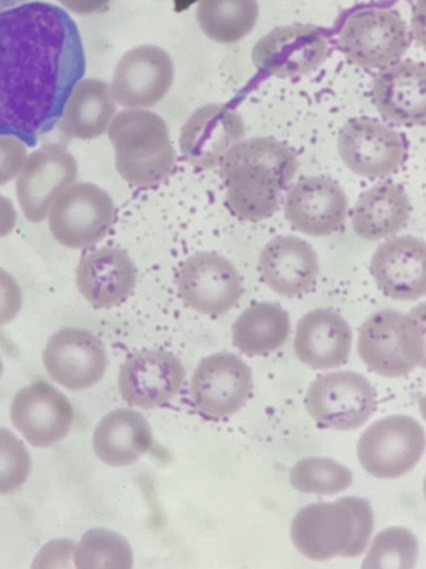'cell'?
<instances>
[{
    "label": "cell",
    "instance_id": "cell-1",
    "mask_svg": "<svg viewBox=\"0 0 426 569\" xmlns=\"http://www.w3.org/2000/svg\"><path fill=\"white\" fill-rule=\"evenodd\" d=\"M85 71L80 32L63 9L31 1L0 11V134L33 144Z\"/></svg>",
    "mask_w": 426,
    "mask_h": 569
},
{
    "label": "cell",
    "instance_id": "cell-2",
    "mask_svg": "<svg viewBox=\"0 0 426 569\" xmlns=\"http://www.w3.org/2000/svg\"><path fill=\"white\" fill-rule=\"evenodd\" d=\"M218 167L229 209L239 219L256 222L278 210L281 190L293 180L298 161L283 142L259 137L231 146Z\"/></svg>",
    "mask_w": 426,
    "mask_h": 569
},
{
    "label": "cell",
    "instance_id": "cell-3",
    "mask_svg": "<svg viewBox=\"0 0 426 569\" xmlns=\"http://www.w3.org/2000/svg\"><path fill=\"white\" fill-rule=\"evenodd\" d=\"M374 527L369 503L358 497H341L301 508L293 519L290 533L296 549L311 560L358 557Z\"/></svg>",
    "mask_w": 426,
    "mask_h": 569
},
{
    "label": "cell",
    "instance_id": "cell-4",
    "mask_svg": "<svg viewBox=\"0 0 426 569\" xmlns=\"http://www.w3.org/2000/svg\"><path fill=\"white\" fill-rule=\"evenodd\" d=\"M108 138L115 150L119 176L128 183L149 188L172 172L176 152L162 117L145 109H128L113 116Z\"/></svg>",
    "mask_w": 426,
    "mask_h": 569
},
{
    "label": "cell",
    "instance_id": "cell-5",
    "mask_svg": "<svg viewBox=\"0 0 426 569\" xmlns=\"http://www.w3.org/2000/svg\"><path fill=\"white\" fill-rule=\"evenodd\" d=\"M357 351L368 369L387 378L424 367V305L406 313L384 309L370 315L359 328Z\"/></svg>",
    "mask_w": 426,
    "mask_h": 569
},
{
    "label": "cell",
    "instance_id": "cell-6",
    "mask_svg": "<svg viewBox=\"0 0 426 569\" xmlns=\"http://www.w3.org/2000/svg\"><path fill=\"white\" fill-rule=\"evenodd\" d=\"M47 218L52 237L61 246L81 249L106 238L116 220V207L97 184L73 182L56 198Z\"/></svg>",
    "mask_w": 426,
    "mask_h": 569
},
{
    "label": "cell",
    "instance_id": "cell-7",
    "mask_svg": "<svg viewBox=\"0 0 426 569\" xmlns=\"http://www.w3.org/2000/svg\"><path fill=\"white\" fill-rule=\"evenodd\" d=\"M338 43L350 62L363 68H385L405 54L410 36L406 22L394 10L368 8L345 20Z\"/></svg>",
    "mask_w": 426,
    "mask_h": 569
},
{
    "label": "cell",
    "instance_id": "cell-8",
    "mask_svg": "<svg viewBox=\"0 0 426 569\" xmlns=\"http://www.w3.org/2000/svg\"><path fill=\"white\" fill-rule=\"evenodd\" d=\"M424 448L422 425L409 416L393 415L375 421L361 433L357 456L369 475L394 479L417 465Z\"/></svg>",
    "mask_w": 426,
    "mask_h": 569
},
{
    "label": "cell",
    "instance_id": "cell-9",
    "mask_svg": "<svg viewBox=\"0 0 426 569\" xmlns=\"http://www.w3.org/2000/svg\"><path fill=\"white\" fill-rule=\"evenodd\" d=\"M376 392L358 372L338 371L314 380L305 397L309 416L320 426L335 430H355L375 412Z\"/></svg>",
    "mask_w": 426,
    "mask_h": 569
},
{
    "label": "cell",
    "instance_id": "cell-10",
    "mask_svg": "<svg viewBox=\"0 0 426 569\" xmlns=\"http://www.w3.org/2000/svg\"><path fill=\"white\" fill-rule=\"evenodd\" d=\"M78 177V162L60 143L33 150L18 174L16 197L27 221L42 222L56 198Z\"/></svg>",
    "mask_w": 426,
    "mask_h": 569
},
{
    "label": "cell",
    "instance_id": "cell-11",
    "mask_svg": "<svg viewBox=\"0 0 426 569\" xmlns=\"http://www.w3.org/2000/svg\"><path fill=\"white\" fill-rule=\"evenodd\" d=\"M176 284L184 303L207 316L227 312L242 295L240 276L235 266L212 251L188 257L178 270Z\"/></svg>",
    "mask_w": 426,
    "mask_h": 569
},
{
    "label": "cell",
    "instance_id": "cell-12",
    "mask_svg": "<svg viewBox=\"0 0 426 569\" xmlns=\"http://www.w3.org/2000/svg\"><path fill=\"white\" fill-rule=\"evenodd\" d=\"M337 146L344 163L354 173L369 179L394 173L406 158L404 137L373 118L347 121L339 130Z\"/></svg>",
    "mask_w": 426,
    "mask_h": 569
},
{
    "label": "cell",
    "instance_id": "cell-13",
    "mask_svg": "<svg viewBox=\"0 0 426 569\" xmlns=\"http://www.w3.org/2000/svg\"><path fill=\"white\" fill-rule=\"evenodd\" d=\"M327 57L328 39L324 30L303 23L274 28L251 51V60L260 72L279 78L307 74Z\"/></svg>",
    "mask_w": 426,
    "mask_h": 569
},
{
    "label": "cell",
    "instance_id": "cell-14",
    "mask_svg": "<svg viewBox=\"0 0 426 569\" xmlns=\"http://www.w3.org/2000/svg\"><path fill=\"white\" fill-rule=\"evenodd\" d=\"M251 388L252 376L247 363L235 353L217 352L199 361L189 391L198 410L224 418L244 407Z\"/></svg>",
    "mask_w": 426,
    "mask_h": 569
},
{
    "label": "cell",
    "instance_id": "cell-15",
    "mask_svg": "<svg viewBox=\"0 0 426 569\" xmlns=\"http://www.w3.org/2000/svg\"><path fill=\"white\" fill-rule=\"evenodd\" d=\"M174 76V63L166 50L153 44L137 46L117 62L110 90L115 101L125 108H149L165 98Z\"/></svg>",
    "mask_w": 426,
    "mask_h": 569
},
{
    "label": "cell",
    "instance_id": "cell-16",
    "mask_svg": "<svg viewBox=\"0 0 426 569\" xmlns=\"http://www.w3.org/2000/svg\"><path fill=\"white\" fill-rule=\"evenodd\" d=\"M42 363L55 382L77 391L95 386L102 378L108 358L103 343L95 333L67 327L49 337Z\"/></svg>",
    "mask_w": 426,
    "mask_h": 569
},
{
    "label": "cell",
    "instance_id": "cell-17",
    "mask_svg": "<svg viewBox=\"0 0 426 569\" xmlns=\"http://www.w3.org/2000/svg\"><path fill=\"white\" fill-rule=\"evenodd\" d=\"M73 416L69 399L44 380L20 389L10 407L13 426L31 446L38 448L62 440L71 428Z\"/></svg>",
    "mask_w": 426,
    "mask_h": 569
},
{
    "label": "cell",
    "instance_id": "cell-18",
    "mask_svg": "<svg viewBox=\"0 0 426 569\" xmlns=\"http://www.w3.org/2000/svg\"><path fill=\"white\" fill-rule=\"evenodd\" d=\"M242 118L234 109L207 103L196 109L180 130L179 148L191 166L210 170L235 143L244 139Z\"/></svg>",
    "mask_w": 426,
    "mask_h": 569
},
{
    "label": "cell",
    "instance_id": "cell-19",
    "mask_svg": "<svg viewBox=\"0 0 426 569\" xmlns=\"http://www.w3.org/2000/svg\"><path fill=\"white\" fill-rule=\"evenodd\" d=\"M185 380V368L171 352L146 350L129 357L118 373V390L129 405L152 409L172 400Z\"/></svg>",
    "mask_w": 426,
    "mask_h": 569
},
{
    "label": "cell",
    "instance_id": "cell-20",
    "mask_svg": "<svg viewBox=\"0 0 426 569\" xmlns=\"http://www.w3.org/2000/svg\"><path fill=\"white\" fill-rule=\"evenodd\" d=\"M348 200L339 183L327 177L308 176L288 190L284 213L298 231L325 237L336 232L345 221Z\"/></svg>",
    "mask_w": 426,
    "mask_h": 569
},
{
    "label": "cell",
    "instance_id": "cell-21",
    "mask_svg": "<svg viewBox=\"0 0 426 569\" xmlns=\"http://www.w3.org/2000/svg\"><path fill=\"white\" fill-rule=\"evenodd\" d=\"M370 274L388 298L413 301L426 291V247L413 236L393 238L374 251Z\"/></svg>",
    "mask_w": 426,
    "mask_h": 569
},
{
    "label": "cell",
    "instance_id": "cell-22",
    "mask_svg": "<svg viewBox=\"0 0 426 569\" xmlns=\"http://www.w3.org/2000/svg\"><path fill=\"white\" fill-rule=\"evenodd\" d=\"M371 98L386 120L405 127L425 124V64L405 60L385 67L373 81Z\"/></svg>",
    "mask_w": 426,
    "mask_h": 569
},
{
    "label": "cell",
    "instance_id": "cell-23",
    "mask_svg": "<svg viewBox=\"0 0 426 569\" xmlns=\"http://www.w3.org/2000/svg\"><path fill=\"white\" fill-rule=\"evenodd\" d=\"M258 271L262 282L277 295L298 297L309 291L317 280V253L304 239L278 236L261 249Z\"/></svg>",
    "mask_w": 426,
    "mask_h": 569
},
{
    "label": "cell",
    "instance_id": "cell-24",
    "mask_svg": "<svg viewBox=\"0 0 426 569\" xmlns=\"http://www.w3.org/2000/svg\"><path fill=\"white\" fill-rule=\"evenodd\" d=\"M137 269L129 254L116 247L85 253L76 267V284L96 309L122 302L135 289Z\"/></svg>",
    "mask_w": 426,
    "mask_h": 569
},
{
    "label": "cell",
    "instance_id": "cell-25",
    "mask_svg": "<svg viewBox=\"0 0 426 569\" xmlns=\"http://www.w3.org/2000/svg\"><path fill=\"white\" fill-rule=\"evenodd\" d=\"M351 340V329L341 316L329 309H315L299 319L294 349L303 363L325 370L347 362Z\"/></svg>",
    "mask_w": 426,
    "mask_h": 569
},
{
    "label": "cell",
    "instance_id": "cell-26",
    "mask_svg": "<svg viewBox=\"0 0 426 569\" xmlns=\"http://www.w3.org/2000/svg\"><path fill=\"white\" fill-rule=\"evenodd\" d=\"M410 201L404 188L390 180L363 191L351 212V228L365 240H378L404 229L410 217Z\"/></svg>",
    "mask_w": 426,
    "mask_h": 569
},
{
    "label": "cell",
    "instance_id": "cell-27",
    "mask_svg": "<svg viewBox=\"0 0 426 569\" xmlns=\"http://www.w3.org/2000/svg\"><path fill=\"white\" fill-rule=\"evenodd\" d=\"M152 432L143 416L132 409L110 411L95 428L92 447L106 465L125 467L150 450Z\"/></svg>",
    "mask_w": 426,
    "mask_h": 569
},
{
    "label": "cell",
    "instance_id": "cell-28",
    "mask_svg": "<svg viewBox=\"0 0 426 569\" xmlns=\"http://www.w3.org/2000/svg\"><path fill=\"white\" fill-rule=\"evenodd\" d=\"M117 107L110 86L100 79L79 81L70 92L59 120V128L69 138L90 140L102 136Z\"/></svg>",
    "mask_w": 426,
    "mask_h": 569
},
{
    "label": "cell",
    "instance_id": "cell-29",
    "mask_svg": "<svg viewBox=\"0 0 426 569\" xmlns=\"http://www.w3.org/2000/svg\"><path fill=\"white\" fill-rule=\"evenodd\" d=\"M289 331L288 313L271 302H257L246 308L231 328L235 347L250 357L277 350L287 340Z\"/></svg>",
    "mask_w": 426,
    "mask_h": 569
},
{
    "label": "cell",
    "instance_id": "cell-30",
    "mask_svg": "<svg viewBox=\"0 0 426 569\" xmlns=\"http://www.w3.org/2000/svg\"><path fill=\"white\" fill-rule=\"evenodd\" d=\"M257 0H199L196 18L202 32L219 43H235L255 27Z\"/></svg>",
    "mask_w": 426,
    "mask_h": 569
},
{
    "label": "cell",
    "instance_id": "cell-31",
    "mask_svg": "<svg viewBox=\"0 0 426 569\" xmlns=\"http://www.w3.org/2000/svg\"><path fill=\"white\" fill-rule=\"evenodd\" d=\"M132 561L129 542L121 535L105 528L86 531L73 551V562L78 569H130Z\"/></svg>",
    "mask_w": 426,
    "mask_h": 569
},
{
    "label": "cell",
    "instance_id": "cell-32",
    "mask_svg": "<svg viewBox=\"0 0 426 569\" xmlns=\"http://www.w3.org/2000/svg\"><path fill=\"white\" fill-rule=\"evenodd\" d=\"M291 486L305 493L335 495L353 482L351 471L344 465L325 457H305L289 471Z\"/></svg>",
    "mask_w": 426,
    "mask_h": 569
},
{
    "label": "cell",
    "instance_id": "cell-33",
    "mask_svg": "<svg viewBox=\"0 0 426 569\" xmlns=\"http://www.w3.org/2000/svg\"><path fill=\"white\" fill-rule=\"evenodd\" d=\"M417 553L415 536L405 528L390 527L376 535L361 567L412 569Z\"/></svg>",
    "mask_w": 426,
    "mask_h": 569
},
{
    "label": "cell",
    "instance_id": "cell-34",
    "mask_svg": "<svg viewBox=\"0 0 426 569\" xmlns=\"http://www.w3.org/2000/svg\"><path fill=\"white\" fill-rule=\"evenodd\" d=\"M30 470L31 458L23 442L10 430L0 428V495L18 490Z\"/></svg>",
    "mask_w": 426,
    "mask_h": 569
},
{
    "label": "cell",
    "instance_id": "cell-35",
    "mask_svg": "<svg viewBox=\"0 0 426 569\" xmlns=\"http://www.w3.org/2000/svg\"><path fill=\"white\" fill-rule=\"evenodd\" d=\"M27 159L26 143L18 137L0 134V186L18 177Z\"/></svg>",
    "mask_w": 426,
    "mask_h": 569
},
{
    "label": "cell",
    "instance_id": "cell-36",
    "mask_svg": "<svg viewBox=\"0 0 426 569\" xmlns=\"http://www.w3.org/2000/svg\"><path fill=\"white\" fill-rule=\"evenodd\" d=\"M22 307V293L17 280L0 268V326L13 320Z\"/></svg>",
    "mask_w": 426,
    "mask_h": 569
},
{
    "label": "cell",
    "instance_id": "cell-37",
    "mask_svg": "<svg viewBox=\"0 0 426 569\" xmlns=\"http://www.w3.org/2000/svg\"><path fill=\"white\" fill-rule=\"evenodd\" d=\"M75 543L68 539H56L44 545L34 557L32 567H70Z\"/></svg>",
    "mask_w": 426,
    "mask_h": 569
},
{
    "label": "cell",
    "instance_id": "cell-38",
    "mask_svg": "<svg viewBox=\"0 0 426 569\" xmlns=\"http://www.w3.org/2000/svg\"><path fill=\"white\" fill-rule=\"evenodd\" d=\"M69 11L87 16L106 10L111 0H57Z\"/></svg>",
    "mask_w": 426,
    "mask_h": 569
},
{
    "label": "cell",
    "instance_id": "cell-39",
    "mask_svg": "<svg viewBox=\"0 0 426 569\" xmlns=\"http://www.w3.org/2000/svg\"><path fill=\"white\" fill-rule=\"evenodd\" d=\"M17 224V211L12 201L0 193V238L9 236Z\"/></svg>",
    "mask_w": 426,
    "mask_h": 569
},
{
    "label": "cell",
    "instance_id": "cell-40",
    "mask_svg": "<svg viewBox=\"0 0 426 569\" xmlns=\"http://www.w3.org/2000/svg\"><path fill=\"white\" fill-rule=\"evenodd\" d=\"M24 1L27 0H0V11L3 9L12 8L13 6Z\"/></svg>",
    "mask_w": 426,
    "mask_h": 569
},
{
    "label": "cell",
    "instance_id": "cell-41",
    "mask_svg": "<svg viewBox=\"0 0 426 569\" xmlns=\"http://www.w3.org/2000/svg\"><path fill=\"white\" fill-rule=\"evenodd\" d=\"M2 371H3V363H2V360L0 358V377H1Z\"/></svg>",
    "mask_w": 426,
    "mask_h": 569
}]
</instances>
